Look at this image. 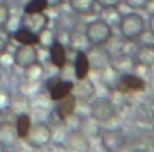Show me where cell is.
Returning a JSON list of instances; mask_svg holds the SVG:
<instances>
[{"label":"cell","instance_id":"cell-3","mask_svg":"<svg viewBox=\"0 0 154 152\" xmlns=\"http://www.w3.org/2000/svg\"><path fill=\"white\" fill-rule=\"evenodd\" d=\"M12 60L18 68L26 69V68L35 65L36 62H39V53L35 45H20L14 51Z\"/></svg>","mask_w":154,"mask_h":152},{"label":"cell","instance_id":"cell-23","mask_svg":"<svg viewBox=\"0 0 154 152\" xmlns=\"http://www.w3.org/2000/svg\"><path fill=\"white\" fill-rule=\"evenodd\" d=\"M119 0H95V3L104 6V8H110V6H115Z\"/></svg>","mask_w":154,"mask_h":152},{"label":"cell","instance_id":"cell-1","mask_svg":"<svg viewBox=\"0 0 154 152\" xmlns=\"http://www.w3.org/2000/svg\"><path fill=\"white\" fill-rule=\"evenodd\" d=\"M110 35H112L110 26L104 20L91 21L85 29V36H86L89 45H94V47H100V45L106 44L110 39Z\"/></svg>","mask_w":154,"mask_h":152},{"label":"cell","instance_id":"cell-7","mask_svg":"<svg viewBox=\"0 0 154 152\" xmlns=\"http://www.w3.org/2000/svg\"><path fill=\"white\" fill-rule=\"evenodd\" d=\"M75 106H77V98L72 94H69L65 98L56 101L54 112H56V115L59 116L60 121H66V119H69L72 116V113L75 110Z\"/></svg>","mask_w":154,"mask_h":152},{"label":"cell","instance_id":"cell-17","mask_svg":"<svg viewBox=\"0 0 154 152\" xmlns=\"http://www.w3.org/2000/svg\"><path fill=\"white\" fill-rule=\"evenodd\" d=\"M112 115V109L109 106V103L106 101H98L92 106V116L98 121H104Z\"/></svg>","mask_w":154,"mask_h":152},{"label":"cell","instance_id":"cell-22","mask_svg":"<svg viewBox=\"0 0 154 152\" xmlns=\"http://www.w3.org/2000/svg\"><path fill=\"white\" fill-rule=\"evenodd\" d=\"M11 41V33L8 30H0V54L6 53Z\"/></svg>","mask_w":154,"mask_h":152},{"label":"cell","instance_id":"cell-11","mask_svg":"<svg viewBox=\"0 0 154 152\" xmlns=\"http://www.w3.org/2000/svg\"><path fill=\"white\" fill-rule=\"evenodd\" d=\"M18 140V134L15 130V124L0 122V145L12 146Z\"/></svg>","mask_w":154,"mask_h":152},{"label":"cell","instance_id":"cell-4","mask_svg":"<svg viewBox=\"0 0 154 152\" xmlns=\"http://www.w3.org/2000/svg\"><path fill=\"white\" fill-rule=\"evenodd\" d=\"M145 88H146V83L134 74H122L116 83V91L122 92V94L143 92Z\"/></svg>","mask_w":154,"mask_h":152},{"label":"cell","instance_id":"cell-21","mask_svg":"<svg viewBox=\"0 0 154 152\" xmlns=\"http://www.w3.org/2000/svg\"><path fill=\"white\" fill-rule=\"evenodd\" d=\"M11 104H12L11 95L6 91L0 89V112H8V109L11 107Z\"/></svg>","mask_w":154,"mask_h":152},{"label":"cell","instance_id":"cell-15","mask_svg":"<svg viewBox=\"0 0 154 152\" xmlns=\"http://www.w3.org/2000/svg\"><path fill=\"white\" fill-rule=\"evenodd\" d=\"M48 9L47 0H29V3H26L23 14L24 15H33V14H41Z\"/></svg>","mask_w":154,"mask_h":152},{"label":"cell","instance_id":"cell-19","mask_svg":"<svg viewBox=\"0 0 154 152\" xmlns=\"http://www.w3.org/2000/svg\"><path fill=\"white\" fill-rule=\"evenodd\" d=\"M39 35V45H44V47H50L57 38L54 36V33L48 29V27H45L42 32H39L38 33Z\"/></svg>","mask_w":154,"mask_h":152},{"label":"cell","instance_id":"cell-16","mask_svg":"<svg viewBox=\"0 0 154 152\" xmlns=\"http://www.w3.org/2000/svg\"><path fill=\"white\" fill-rule=\"evenodd\" d=\"M68 146L71 149H75V151H86L89 143L85 137V134L82 133H74V134H69V139H68Z\"/></svg>","mask_w":154,"mask_h":152},{"label":"cell","instance_id":"cell-25","mask_svg":"<svg viewBox=\"0 0 154 152\" xmlns=\"http://www.w3.org/2000/svg\"><path fill=\"white\" fill-rule=\"evenodd\" d=\"M0 74H2V63H0Z\"/></svg>","mask_w":154,"mask_h":152},{"label":"cell","instance_id":"cell-9","mask_svg":"<svg viewBox=\"0 0 154 152\" xmlns=\"http://www.w3.org/2000/svg\"><path fill=\"white\" fill-rule=\"evenodd\" d=\"M48 24V17L45 15V12L41 14H33V15H23V27L39 33L42 32Z\"/></svg>","mask_w":154,"mask_h":152},{"label":"cell","instance_id":"cell-20","mask_svg":"<svg viewBox=\"0 0 154 152\" xmlns=\"http://www.w3.org/2000/svg\"><path fill=\"white\" fill-rule=\"evenodd\" d=\"M21 26H23V17H20V15H9L8 17V20H6V30L9 33H14Z\"/></svg>","mask_w":154,"mask_h":152},{"label":"cell","instance_id":"cell-18","mask_svg":"<svg viewBox=\"0 0 154 152\" xmlns=\"http://www.w3.org/2000/svg\"><path fill=\"white\" fill-rule=\"evenodd\" d=\"M24 71H26V80L30 83H38L44 75V68H42V65H39V62L26 68Z\"/></svg>","mask_w":154,"mask_h":152},{"label":"cell","instance_id":"cell-13","mask_svg":"<svg viewBox=\"0 0 154 152\" xmlns=\"http://www.w3.org/2000/svg\"><path fill=\"white\" fill-rule=\"evenodd\" d=\"M32 127V118L27 113H20L15 118V130L18 134V139H26Z\"/></svg>","mask_w":154,"mask_h":152},{"label":"cell","instance_id":"cell-8","mask_svg":"<svg viewBox=\"0 0 154 152\" xmlns=\"http://www.w3.org/2000/svg\"><path fill=\"white\" fill-rule=\"evenodd\" d=\"M48 54H50V62L53 63V66L63 69L66 65V50L65 45L60 41H54L50 47H48Z\"/></svg>","mask_w":154,"mask_h":152},{"label":"cell","instance_id":"cell-24","mask_svg":"<svg viewBox=\"0 0 154 152\" xmlns=\"http://www.w3.org/2000/svg\"><path fill=\"white\" fill-rule=\"evenodd\" d=\"M63 2V0H47V3H48V8L51 6H59L60 3Z\"/></svg>","mask_w":154,"mask_h":152},{"label":"cell","instance_id":"cell-14","mask_svg":"<svg viewBox=\"0 0 154 152\" xmlns=\"http://www.w3.org/2000/svg\"><path fill=\"white\" fill-rule=\"evenodd\" d=\"M69 8L75 12V14H80V15H86L94 9L95 5V0H68Z\"/></svg>","mask_w":154,"mask_h":152},{"label":"cell","instance_id":"cell-10","mask_svg":"<svg viewBox=\"0 0 154 152\" xmlns=\"http://www.w3.org/2000/svg\"><path fill=\"white\" fill-rule=\"evenodd\" d=\"M12 39L20 45H39V35L23 26L12 33Z\"/></svg>","mask_w":154,"mask_h":152},{"label":"cell","instance_id":"cell-6","mask_svg":"<svg viewBox=\"0 0 154 152\" xmlns=\"http://www.w3.org/2000/svg\"><path fill=\"white\" fill-rule=\"evenodd\" d=\"M91 69V62L88 57L86 51H75V59H74V74L75 79L79 82H83L88 79V74Z\"/></svg>","mask_w":154,"mask_h":152},{"label":"cell","instance_id":"cell-12","mask_svg":"<svg viewBox=\"0 0 154 152\" xmlns=\"http://www.w3.org/2000/svg\"><path fill=\"white\" fill-rule=\"evenodd\" d=\"M140 30H142V21L137 15H127L121 21V32L128 38L139 35Z\"/></svg>","mask_w":154,"mask_h":152},{"label":"cell","instance_id":"cell-5","mask_svg":"<svg viewBox=\"0 0 154 152\" xmlns=\"http://www.w3.org/2000/svg\"><path fill=\"white\" fill-rule=\"evenodd\" d=\"M47 89H48V95H50V100L51 101H59L62 98H65L66 95L72 94V89H74V83L71 80H62V79H53L48 82L47 85Z\"/></svg>","mask_w":154,"mask_h":152},{"label":"cell","instance_id":"cell-2","mask_svg":"<svg viewBox=\"0 0 154 152\" xmlns=\"http://www.w3.org/2000/svg\"><path fill=\"white\" fill-rule=\"evenodd\" d=\"M51 137H53L51 128L45 122H38L35 125L32 124L30 131L26 139L33 148H44L51 142Z\"/></svg>","mask_w":154,"mask_h":152}]
</instances>
